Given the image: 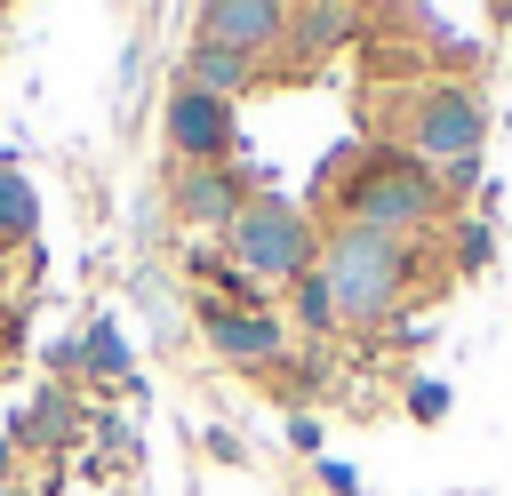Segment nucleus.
Wrapping results in <instances>:
<instances>
[{"label": "nucleus", "mask_w": 512, "mask_h": 496, "mask_svg": "<svg viewBox=\"0 0 512 496\" xmlns=\"http://www.w3.org/2000/svg\"><path fill=\"white\" fill-rule=\"evenodd\" d=\"M320 192H344V224H368V232H384V240H416L448 200H440V184H432V168L424 160H408V152H360V144H336L328 152V168L312 176V200Z\"/></svg>", "instance_id": "obj_1"}, {"label": "nucleus", "mask_w": 512, "mask_h": 496, "mask_svg": "<svg viewBox=\"0 0 512 496\" xmlns=\"http://www.w3.org/2000/svg\"><path fill=\"white\" fill-rule=\"evenodd\" d=\"M320 280H328L336 328H384L416 280V256H408V240H384L368 224H336L320 240Z\"/></svg>", "instance_id": "obj_2"}, {"label": "nucleus", "mask_w": 512, "mask_h": 496, "mask_svg": "<svg viewBox=\"0 0 512 496\" xmlns=\"http://www.w3.org/2000/svg\"><path fill=\"white\" fill-rule=\"evenodd\" d=\"M224 248H232V264H240L256 288H296V280L312 272L320 232H312V216H304L296 200H280V192H248V208L232 216Z\"/></svg>", "instance_id": "obj_3"}, {"label": "nucleus", "mask_w": 512, "mask_h": 496, "mask_svg": "<svg viewBox=\"0 0 512 496\" xmlns=\"http://www.w3.org/2000/svg\"><path fill=\"white\" fill-rule=\"evenodd\" d=\"M480 136H488V112L464 80H432L408 112V160L424 168H448V160H480Z\"/></svg>", "instance_id": "obj_4"}, {"label": "nucleus", "mask_w": 512, "mask_h": 496, "mask_svg": "<svg viewBox=\"0 0 512 496\" xmlns=\"http://www.w3.org/2000/svg\"><path fill=\"white\" fill-rule=\"evenodd\" d=\"M288 16L296 8H280V0H208V8H192V40L256 64V56L288 48Z\"/></svg>", "instance_id": "obj_5"}, {"label": "nucleus", "mask_w": 512, "mask_h": 496, "mask_svg": "<svg viewBox=\"0 0 512 496\" xmlns=\"http://www.w3.org/2000/svg\"><path fill=\"white\" fill-rule=\"evenodd\" d=\"M192 312H200V336H208L216 360H240V368L288 360V328H280L272 312H224L216 296H192Z\"/></svg>", "instance_id": "obj_6"}, {"label": "nucleus", "mask_w": 512, "mask_h": 496, "mask_svg": "<svg viewBox=\"0 0 512 496\" xmlns=\"http://www.w3.org/2000/svg\"><path fill=\"white\" fill-rule=\"evenodd\" d=\"M168 144H176V160H192V168L232 160V152H240L232 104H224V96H200V88H176V96H168Z\"/></svg>", "instance_id": "obj_7"}, {"label": "nucleus", "mask_w": 512, "mask_h": 496, "mask_svg": "<svg viewBox=\"0 0 512 496\" xmlns=\"http://www.w3.org/2000/svg\"><path fill=\"white\" fill-rule=\"evenodd\" d=\"M240 208H248V168H184L176 176V216L192 232H232Z\"/></svg>", "instance_id": "obj_8"}, {"label": "nucleus", "mask_w": 512, "mask_h": 496, "mask_svg": "<svg viewBox=\"0 0 512 496\" xmlns=\"http://www.w3.org/2000/svg\"><path fill=\"white\" fill-rule=\"evenodd\" d=\"M248 80H256V64H240V56H224V48H200V40H192V48H184V80H176V88H200V96H224V104H232Z\"/></svg>", "instance_id": "obj_9"}, {"label": "nucleus", "mask_w": 512, "mask_h": 496, "mask_svg": "<svg viewBox=\"0 0 512 496\" xmlns=\"http://www.w3.org/2000/svg\"><path fill=\"white\" fill-rule=\"evenodd\" d=\"M32 232H40V200H32L24 168H16V160H0V256H8V248H24Z\"/></svg>", "instance_id": "obj_10"}, {"label": "nucleus", "mask_w": 512, "mask_h": 496, "mask_svg": "<svg viewBox=\"0 0 512 496\" xmlns=\"http://www.w3.org/2000/svg\"><path fill=\"white\" fill-rule=\"evenodd\" d=\"M80 360H88L96 376H112V384H128V336H120L112 320H88V336H80Z\"/></svg>", "instance_id": "obj_11"}, {"label": "nucleus", "mask_w": 512, "mask_h": 496, "mask_svg": "<svg viewBox=\"0 0 512 496\" xmlns=\"http://www.w3.org/2000/svg\"><path fill=\"white\" fill-rule=\"evenodd\" d=\"M496 256V224L488 216H472V224H456V272H480Z\"/></svg>", "instance_id": "obj_12"}, {"label": "nucleus", "mask_w": 512, "mask_h": 496, "mask_svg": "<svg viewBox=\"0 0 512 496\" xmlns=\"http://www.w3.org/2000/svg\"><path fill=\"white\" fill-rule=\"evenodd\" d=\"M296 312H304V328H336V304H328V280H320V264L296 280Z\"/></svg>", "instance_id": "obj_13"}, {"label": "nucleus", "mask_w": 512, "mask_h": 496, "mask_svg": "<svg viewBox=\"0 0 512 496\" xmlns=\"http://www.w3.org/2000/svg\"><path fill=\"white\" fill-rule=\"evenodd\" d=\"M448 408H456V392H448L440 376H416V384H408V416H416V424H440Z\"/></svg>", "instance_id": "obj_14"}, {"label": "nucleus", "mask_w": 512, "mask_h": 496, "mask_svg": "<svg viewBox=\"0 0 512 496\" xmlns=\"http://www.w3.org/2000/svg\"><path fill=\"white\" fill-rule=\"evenodd\" d=\"M24 440H40V448L72 440V400H40V408H32V424H24Z\"/></svg>", "instance_id": "obj_15"}, {"label": "nucleus", "mask_w": 512, "mask_h": 496, "mask_svg": "<svg viewBox=\"0 0 512 496\" xmlns=\"http://www.w3.org/2000/svg\"><path fill=\"white\" fill-rule=\"evenodd\" d=\"M320 488H328V496H360V472L336 464V456H320Z\"/></svg>", "instance_id": "obj_16"}, {"label": "nucleus", "mask_w": 512, "mask_h": 496, "mask_svg": "<svg viewBox=\"0 0 512 496\" xmlns=\"http://www.w3.org/2000/svg\"><path fill=\"white\" fill-rule=\"evenodd\" d=\"M288 448H296V456H320V424H312V416H288Z\"/></svg>", "instance_id": "obj_17"}, {"label": "nucleus", "mask_w": 512, "mask_h": 496, "mask_svg": "<svg viewBox=\"0 0 512 496\" xmlns=\"http://www.w3.org/2000/svg\"><path fill=\"white\" fill-rule=\"evenodd\" d=\"M208 456H216V464H248V448H240L232 432H208Z\"/></svg>", "instance_id": "obj_18"}, {"label": "nucleus", "mask_w": 512, "mask_h": 496, "mask_svg": "<svg viewBox=\"0 0 512 496\" xmlns=\"http://www.w3.org/2000/svg\"><path fill=\"white\" fill-rule=\"evenodd\" d=\"M8 472H16V440L0 432V496H8Z\"/></svg>", "instance_id": "obj_19"}]
</instances>
